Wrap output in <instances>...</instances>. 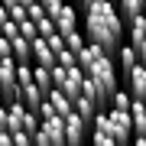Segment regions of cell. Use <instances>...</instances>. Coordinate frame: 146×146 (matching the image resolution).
I'll return each mask as SVG.
<instances>
[{
    "label": "cell",
    "instance_id": "52a82bcc",
    "mask_svg": "<svg viewBox=\"0 0 146 146\" xmlns=\"http://www.w3.org/2000/svg\"><path fill=\"white\" fill-rule=\"evenodd\" d=\"M127 91H130L133 101H143L146 104V65H140L130 78H127Z\"/></svg>",
    "mask_w": 146,
    "mask_h": 146
},
{
    "label": "cell",
    "instance_id": "ac0fdd59",
    "mask_svg": "<svg viewBox=\"0 0 146 146\" xmlns=\"http://www.w3.org/2000/svg\"><path fill=\"white\" fill-rule=\"evenodd\" d=\"M91 146H117V143H114V136H110V133L94 130V133H91Z\"/></svg>",
    "mask_w": 146,
    "mask_h": 146
},
{
    "label": "cell",
    "instance_id": "8992f818",
    "mask_svg": "<svg viewBox=\"0 0 146 146\" xmlns=\"http://www.w3.org/2000/svg\"><path fill=\"white\" fill-rule=\"evenodd\" d=\"M52 23H55L58 36H72V33H78V13H75V3H65Z\"/></svg>",
    "mask_w": 146,
    "mask_h": 146
},
{
    "label": "cell",
    "instance_id": "7a4b0ae2",
    "mask_svg": "<svg viewBox=\"0 0 146 146\" xmlns=\"http://www.w3.org/2000/svg\"><path fill=\"white\" fill-rule=\"evenodd\" d=\"M7 117H10V133H26V136H36L39 133V114H33L29 107H23V101L7 107Z\"/></svg>",
    "mask_w": 146,
    "mask_h": 146
},
{
    "label": "cell",
    "instance_id": "ffe728a7",
    "mask_svg": "<svg viewBox=\"0 0 146 146\" xmlns=\"http://www.w3.org/2000/svg\"><path fill=\"white\" fill-rule=\"evenodd\" d=\"M0 146H13V136L10 133H0Z\"/></svg>",
    "mask_w": 146,
    "mask_h": 146
},
{
    "label": "cell",
    "instance_id": "9a60e30c",
    "mask_svg": "<svg viewBox=\"0 0 146 146\" xmlns=\"http://www.w3.org/2000/svg\"><path fill=\"white\" fill-rule=\"evenodd\" d=\"M36 29H39V36H42V39H49L52 33H58V29H55V23L49 20V16H42V20L36 23Z\"/></svg>",
    "mask_w": 146,
    "mask_h": 146
},
{
    "label": "cell",
    "instance_id": "7402d4cb",
    "mask_svg": "<svg viewBox=\"0 0 146 146\" xmlns=\"http://www.w3.org/2000/svg\"><path fill=\"white\" fill-rule=\"evenodd\" d=\"M0 107H7V104H3V101H0Z\"/></svg>",
    "mask_w": 146,
    "mask_h": 146
},
{
    "label": "cell",
    "instance_id": "277c9868",
    "mask_svg": "<svg viewBox=\"0 0 146 146\" xmlns=\"http://www.w3.org/2000/svg\"><path fill=\"white\" fill-rule=\"evenodd\" d=\"M84 140H88V123L72 110L65 117V143L68 146H84Z\"/></svg>",
    "mask_w": 146,
    "mask_h": 146
},
{
    "label": "cell",
    "instance_id": "3957f363",
    "mask_svg": "<svg viewBox=\"0 0 146 146\" xmlns=\"http://www.w3.org/2000/svg\"><path fill=\"white\" fill-rule=\"evenodd\" d=\"M33 146H68L65 143V120L62 117H46L39 123V133L33 136Z\"/></svg>",
    "mask_w": 146,
    "mask_h": 146
},
{
    "label": "cell",
    "instance_id": "9c48e42d",
    "mask_svg": "<svg viewBox=\"0 0 146 146\" xmlns=\"http://www.w3.org/2000/svg\"><path fill=\"white\" fill-rule=\"evenodd\" d=\"M143 7H146V0H120L117 13H120V20H123V26H130L136 16H143Z\"/></svg>",
    "mask_w": 146,
    "mask_h": 146
},
{
    "label": "cell",
    "instance_id": "5b68a950",
    "mask_svg": "<svg viewBox=\"0 0 146 146\" xmlns=\"http://www.w3.org/2000/svg\"><path fill=\"white\" fill-rule=\"evenodd\" d=\"M33 65H39V68H49V72H52V68L58 65V55L52 52V49H49V42L46 39H33Z\"/></svg>",
    "mask_w": 146,
    "mask_h": 146
},
{
    "label": "cell",
    "instance_id": "d6986e66",
    "mask_svg": "<svg viewBox=\"0 0 146 146\" xmlns=\"http://www.w3.org/2000/svg\"><path fill=\"white\" fill-rule=\"evenodd\" d=\"M46 42H49V49H52L55 55H58V52H62V49H65V36H58V33H52V36H49Z\"/></svg>",
    "mask_w": 146,
    "mask_h": 146
},
{
    "label": "cell",
    "instance_id": "30bf717a",
    "mask_svg": "<svg viewBox=\"0 0 146 146\" xmlns=\"http://www.w3.org/2000/svg\"><path fill=\"white\" fill-rule=\"evenodd\" d=\"M46 101H49V107H52V110H55V114L62 117V120H65V117H68V114H72V110H75V104H72V101L65 98L62 91H55V88L49 91V98H46Z\"/></svg>",
    "mask_w": 146,
    "mask_h": 146
},
{
    "label": "cell",
    "instance_id": "6da1fadb",
    "mask_svg": "<svg viewBox=\"0 0 146 146\" xmlns=\"http://www.w3.org/2000/svg\"><path fill=\"white\" fill-rule=\"evenodd\" d=\"M84 36H88L91 46H101L107 55H114L123 46H120V36H123V20H120L117 7L104 0V3L91 7V10H84Z\"/></svg>",
    "mask_w": 146,
    "mask_h": 146
},
{
    "label": "cell",
    "instance_id": "7c38bea8",
    "mask_svg": "<svg viewBox=\"0 0 146 146\" xmlns=\"http://www.w3.org/2000/svg\"><path fill=\"white\" fill-rule=\"evenodd\" d=\"M75 114H78L84 123H94V117H98V104H94L91 98H84V94H81V98L75 101Z\"/></svg>",
    "mask_w": 146,
    "mask_h": 146
},
{
    "label": "cell",
    "instance_id": "603a6c76",
    "mask_svg": "<svg viewBox=\"0 0 146 146\" xmlns=\"http://www.w3.org/2000/svg\"><path fill=\"white\" fill-rule=\"evenodd\" d=\"M143 16H146V7H143Z\"/></svg>",
    "mask_w": 146,
    "mask_h": 146
},
{
    "label": "cell",
    "instance_id": "44dd1931",
    "mask_svg": "<svg viewBox=\"0 0 146 146\" xmlns=\"http://www.w3.org/2000/svg\"><path fill=\"white\" fill-rule=\"evenodd\" d=\"M130 146H146V136H133V143Z\"/></svg>",
    "mask_w": 146,
    "mask_h": 146
},
{
    "label": "cell",
    "instance_id": "e0dca14e",
    "mask_svg": "<svg viewBox=\"0 0 146 146\" xmlns=\"http://www.w3.org/2000/svg\"><path fill=\"white\" fill-rule=\"evenodd\" d=\"M65 81H68V68L55 65V68H52V84H55L58 91H62V88H65Z\"/></svg>",
    "mask_w": 146,
    "mask_h": 146
},
{
    "label": "cell",
    "instance_id": "8fae6325",
    "mask_svg": "<svg viewBox=\"0 0 146 146\" xmlns=\"http://www.w3.org/2000/svg\"><path fill=\"white\" fill-rule=\"evenodd\" d=\"M130 120H133V136H146V104L143 101H133Z\"/></svg>",
    "mask_w": 146,
    "mask_h": 146
},
{
    "label": "cell",
    "instance_id": "cb8c5ba5",
    "mask_svg": "<svg viewBox=\"0 0 146 146\" xmlns=\"http://www.w3.org/2000/svg\"><path fill=\"white\" fill-rule=\"evenodd\" d=\"M0 36H3V33H0Z\"/></svg>",
    "mask_w": 146,
    "mask_h": 146
},
{
    "label": "cell",
    "instance_id": "ba28073f",
    "mask_svg": "<svg viewBox=\"0 0 146 146\" xmlns=\"http://www.w3.org/2000/svg\"><path fill=\"white\" fill-rule=\"evenodd\" d=\"M117 62H120V72H123V78H130L136 68H140V55H136V49L127 42V46L117 52Z\"/></svg>",
    "mask_w": 146,
    "mask_h": 146
},
{
    "label": "cell",
    "instance_id": "5bb4252c",
    "mask_svg": "<svg viewBox=\"0 0 146 146\" xmlns=\"http://www.w3.org/2000/svg\"><path fill=\"white\" fill-rule=\"evenodd\" d=\"M110 107H114V110H130V107H133L130 91H117V94H114V101H110Z\"/></svg>",
    "mask_w": 146,
    "mask_h": 146
},
{
    "label": "cell",
    "instance_id": "2e32d148",
    "mask_svg": "<svg viewBox=\"0 0 146 146\" xmlns=\"http://www.w3.org/2000/svg\"><path fill=\"white\" fill-rule=\"evenodd\" d=\"M58 65L62 68H75L78 65V55H75L72 49H62V52H58Z\"/></svg>",
    "mask_w": 146,
    "mask_h": 146
},
{
    "label": "cell",
    "instance_id": "4fadbf2b",
    "mask_svg": "<svg viewBox=\"0 0 146 146\" xmlns=\"http://www.w3.org/2000/svg\"><path fill=\"white\" fill-rule=\"evenodd\" d=\"M33 78H36L39 91H42V94L49 98V91L55 88V84H52V72H49V68H39V65H33Z\"/></svg>",
    "mask_w": 146,
    "mask_h": 146
}]
</instances>
